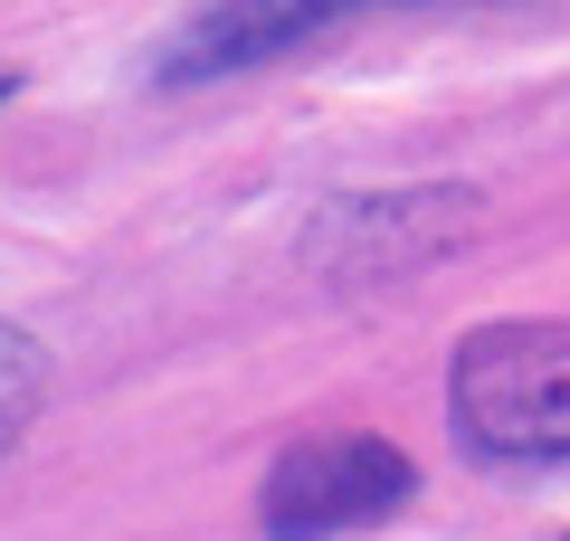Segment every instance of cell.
<instances>
[{
  "label": "cell",
  "instance_id": "obj_1",
  "mask_svg": "<svg viewBox=\"0 0 570 541\" xmlns=\"http://www.w3.org/2000/svg\"><path fill=\"white\" fill-rule=\"evenodd\" d=\"M448 419L485 465H570V323H475L448 361Z\"/></svg>",
  "mask_w": 570,
  "mask_h": 541
},
{
  "label": "cell",
  "instance_id": "obj_3",
  "mask_svg": "<svg viewBox=\"0 0 570 541\" xmlns=\"http://www.w3.org/2000/svg\"><path fill=\"white\" fill-rule=\"evenodd\" d=\"M475 219V190H390V200H343L324 228H314V266H333L343 285L362 276H409L438 247H456Z\"/></svg>",
  "mask_w": 570,
  "mask_h": 541
},
{
  "label": "cell",
  "instance_id": "obj_4",
  "mask_svg": "<svg viewBox=\"0 0 570 541\" xmlns=\"http://www.w3.org/2000/svg\"><path fill=\"white\" fill-rule=\"evenodd\" d=\"M352 10H381V0H209L200 20L153 58V77H163V86L238 77V67H266V58H285V48L324 39V29L352 20Z\"/></svg>",
  "mask_w": 570,
  "mask_h": 541
},
{
  "label": "cell",
  "instance_id": "obj_2",
  "mask_svg": "<svg viewBox=\"0 0 570 541\" xmlns=\"http://www.w3.org/2000/svg\"><path fill=\"white\" fill-rule=\"evenodd\" d=\"M419 494L409 446L371 437V427H333V437H295L257 484L266 541H352L371 522H390Z\"/></svg>",
  "mask_w": 570,
  "mask_h": 541
},
{
  "label": "cell",
  "instance_id": "obj_5",
  "mask_svg": "<svg viewBox=\"0 0 570 541\" xmlns=\"http://www.w3.org/2000/svg\"><path fill=\"white\" fill-rule=\"evenodd\" d=\"M39 390H48V352L20 333V323H0V456H10L20 427L39 419Z\"/></svg>",
  "mask_w": 570,
  "mask_h": 541
}]
</instances>
